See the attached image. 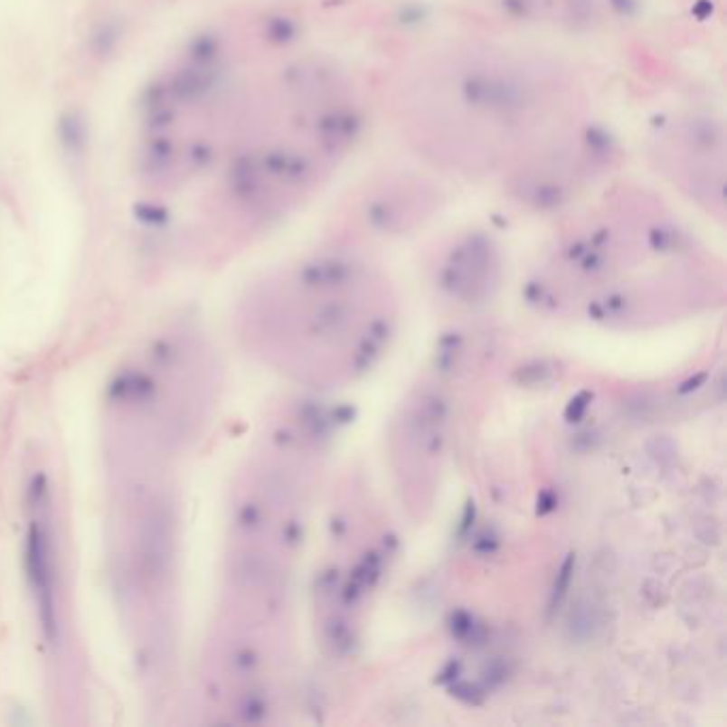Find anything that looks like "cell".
<instances>
[{"mask_svg": "<svg viewBox=\"0 0 727 727\" xmlns=\"http://www.w3.org/2000/svg\"><path fill=\"white\" fill-rule=\"evenodd\" d=\"M384 109L425 169L525 210L578 205L621 158L585 73L540 45L474 34L427 41L391 71Z\"/></svg>", "mask_w": 727, "mask_h": 727, "instance_id": "cell-1", "label": "cell"}, {"mask_svg": "<svg viewBox=\"0 0 727 727\" xmlns=\"http://www.w3.org/2000/svg\"><path fill=\"white\" fill-rule=\"evenodd\" d=\"M203 353L190 333L152 339L139 359L120 369L109 384V403L154 439L173 442L199 425L203 408Z\"/></svg>", "mask_w": 727, "mask_h": 727, "instance_id": "cell-2", "label": "cell"}, {"mask_svg": "<svg viewBox=\"0 0 727 727\" xmlns=\"http://www.w3.org/2000/svg\"><path fill=\"white\" fill-rule=\"evenodd\" d=\"M655 169L683 199L708 213L725 205V128L713 111H678L648 137Z\"/></svg>", "mask_w": 727, "mask_h": 727, "instance_id": "cell-3", "label": "cell"}, {"mask_svg": "<svg viewBox=\"0 0 727 727\" xmlns=\"http://www.w3.org/2000/svg\"><path fill=\"white\" fill-rule=\"evenodd\" d=\"M350 199H354V212L363 222L389 232L431 216L444 199V188L429 169H386L359 184Z\"/></svg>", "mask_w": 727, "mask_h": 727, "instance_id": "cell-4", "label": "cell"}, {"mask_svg": "<svg viewBox=\"0 0 727 727\" xmlns=\"http://www.w3.org/2000/svg\"><path fill=\"white\" fill-rule=\"evenodd\" d=\"M28 502H31L33 518L28 523L26 544H24V565H26V578L31 585L34 606L41 629L47 640H58V600H56V559L52 552V532L47 525L50 518V493H47L45 480L34 478L28 486Z\"/></svg>", "mask_w": 727, "mask_h": 727, "instance_id": "cell-5", "label": "cell"}, {"mask_svg": "<svg viewBox=\"0 0 727 727\" xmlns=\"http://www.w3.org/2000/svg\"><path fill=\"white\" fill-rule=\"evenodd\" d=\"M133 538L137 578L147 591H160L171 578L175 562V518L163 497L141 504Z\"/></svg>", "mask_w": 727, "mask_h": 727, "instance_id": "cell-6", "label": "cell"}]
</instances>
